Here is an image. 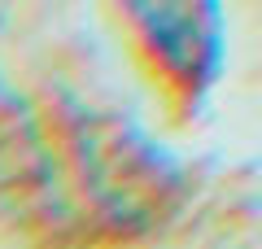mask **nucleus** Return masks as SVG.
<instances>
[{
	"mask_svg": "<svg viewBox=\"0 0 262 249\" xmlns=\"http://www.w3.org/2000/svg\"><path fill=\"white\" fill-rule=\"evenodd\" d=\"M149 48L184 88H210L223 61V5L219 0H122Z\"/></svg>",
	"mask_w": 262,
	"mask_h": 249,
	"instance_id": "1",
	"label": "nucleus"
}]
</instances>
